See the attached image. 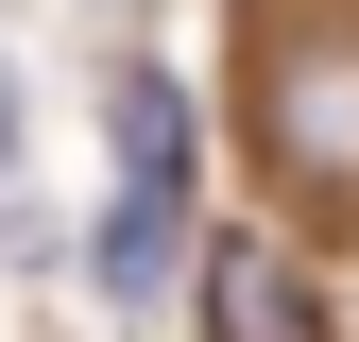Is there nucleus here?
Segmentation results:
<instances>
[{"instance_id":"nucleus-1","label":"nucleus","mask_w":359,"mask_h":342,"mask_svg":"<svg viewBox=\"0 0 359 342\" xmlns=\"http://www.w3.org/2000/svg\"><path fill=\"white\" fill-rule=\"evenodd\" d=\"M205 342H325V291L274 223H222L205 240Z\"/></svg>"},{"instance_id":"nucleus-2","label":"nucleus","mask_w":359,"mask_h":342,"mask_svg":"<svg viewBox=\"0 0 359 342\" xmlns=\"http://www.w3.org/2000/svg\"><path fill=\"white\" fill-rule=\"evenodd\" d=\"M274 154L308 189H359V52H291L274 69Z\"/></svg>"},{"instance_id":"nucleus-3","label":"nucleus","mask_w":359,"mask_h":342,"mask_svg":"<svg viewBox=\"0 0 359 342\" xmlns=\"http://www.w3.org/2000/svg\"><path fill=\"white\" fill-rule=\"evenodd\" d=\"M103 120H120V189H171V205H189V86H171V69H120Z\"/></svg>"},{"instance_id":"nucleus-4","label":"nucleus","mask_w":359,"mask_h":342,"mask_svg":"<svg viewBox=\"0 0 359 342\" xmlns=\"http://www.w3.org/2000/svg\"><path fill=\"white\" fill-rule=\"evenodd\" d=\"M171 223H189L171 189H120V205H103V240H86V274H103L120 308H154V291H171Z\"/></svg>"},{"instance_id":"nucleus-5","label":"nucleus","mask_w":359,"mask_h":342,"mask_svg":"<svg viewBox=\"0 0 359 342\" xmlns=\"http://www.w3.org/2000/svg\"><path fill=\"white\" fill-rule=\"evenodd\" d=\"M0 154H18V86H0Z\"/></svg>"}]
</instances>
